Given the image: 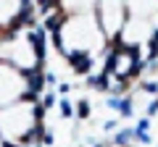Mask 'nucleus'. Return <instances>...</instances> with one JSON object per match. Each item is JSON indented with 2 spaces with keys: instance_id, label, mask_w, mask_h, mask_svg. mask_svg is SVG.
<instances>
[{
  "instance_id": "obj_4",
  "label": "nucleus",
  "mask_w": 158,
  "mask_h": 147,
  "mask_svg": "<svg viewBox=\"0 0 158 147\" xmlns=\"http://www.w3.org/2000/svg\"><path fill=\"white\" fill-rule=\"evenodd\" d=\"M148 129H150V121L140 118V121H137V126L132 129V139L140 142V145H150V134H148Z\"/></svg>"
},
{
  "instance_id": "obj_6",
  "label": "nucleus",
  "mask_w": 158,
  "mask_h": 147,
  "mask_svg": "<svg viewBox=\"0 0 158 147\" xmlns=\"http://www.w3.org/2000/svg\"><path fill=\"white\" fill-rule=\"evenodd\" d=\"M116 113L121 116V118H129L135 110H132V97H118V102H116Z\"/></svg>"
},
{
  "instance_id": "obj_9",
  "label": "nucleus",
  "mask_w": 158,
  "mask_h": 147,
  "mask_svg": "<svg viewBox=\"0 0 158 147\" xmlns=\"http://www.w3.org/2000/svg\"><path fill=\"white\" fill-rule=\"evenodd\" d=\"M90 113H92V105L87 100H79V105H77V110H74V116L77 118H90Z\"/></svg>"
},
{
  "instance_id": "obj_13",
  "label": "nucleus",
  "mask_w": 158,
  "mask_h": 147,
  "mask_svg": "<svg viewBox=\"0 0 158 147\" xmlns=\"http://www.w3.org/2000/svg\"><path fill=\"white\" fill-rule=\"evenodd\" d=\"M69 92H71V84L61 81V84H58V95H69Z\"/></svg>"
},
{
  "instance_id": "obj_16",
  "label": "nucleus",
  "mask_w": 158,
  "mask_h": 147,
  "mask_svg": "<svg viewBox=\"0 0 158 147\" xmlns=\"http://www.w3.org/2000/svg\"><path fill=\"white\" fill-rule=\"evenodd\" d=\"M3 147H21V145H3Z\"/></svg>"
},
{
  "instance_id": "obj_3",
  "label": "nucleus",
  "mask_w": 158,
  "mask_h": 147,
  "mask_svg": "<svg viewBox=\"0 0 158 147\" xmlns=\"http://www.w3.org/2000/svg\"><path fill=\"white\" fill-rule=\"evenodd\" d=\"M66 58L77 74L90 76V71H92V53L90 50H66Z\"/></svg>"
},
{
  "instance_id": "obj_11",
  "label": "nucleus",
  "mask_w": 158,
  "mask_h": 147,
  "mask_svg": "<svg viewBox=\"0 0 158 147\" xmlns=\"http://www.w3.org/2000/svg\"><path fill=\"white\" fill-rule=\"evenodd\" d=\"M150 58L153 61L158 58V29L153 32V37H150Z\"/></svg>"
},
{
  "instance_id": "obj_17",
  "label": "nucleus",
  "mask_w": 158,
  "mask_h": 147,
  "mask_svg": "<svg viewBox=\"0 0 158 147\" xmlns=\"http://www.w3.org/2000/svg\"><path fill=\"white\" fill-rule=\"evenodd\" d=\"M92 147H103V145H92Z\"/></svg>"
},
{
  "instance_id": "obj_7",
  "label": "nucleus",
  "mask_w": 158,
  "mask_h": 147,
  "mask_svg": "<svg viewBox=\"0 0 158 147\" xmlns=\"http://www.w3.org/2000/svg\"><path fill=\"white\" fill-rule=\"evenodd\" d=\"M56 102H58V97H56V92H53V89H45V92H42V97H40V105H42V110H45V113L50 110L53 105H56Z\"/></svg>"
},
{
  "instance_id": "obj_12",
  "label": "nucleus",
  "mask_w": 158,
  "mask_h": 147,
  "mask_svg": "<svg viewBox=\"0 0 158 147\" xmlns=\"http://www.w3.org/2000/svg\"><path fill=\"white\" fill-rule=\"evenodd\" d=\"M142 89L150 92V95H156V92H158V84H156V81H145V84H142Z\"/></svg>"
},
{
  "instance_id": "obj_5",
  "label": "nucleus",
  "mask_w": 158,
  "mask_h": 147,
  "mask_svg": "<svg viewBox=\"0 0 158 147\" xmlns=\"http://www.w3.org/2000/svg\"><path fill=\"white\" fill-rule=\"evenodd\" d=\"M87 84L92 87V89H98V92H106V89H111V76L108 74H90L87 76Z\"/></svg>"
},
{
  "instance_id": "obj_8",
  "label": "nucleus",
  "mask_w": 158,
  "mask_h": 147,
  "mask_svg": "<svg viewBox=\"0 0 158 147\" xmlns=\"http://www.w3.org/2000/svg\"><path fill=\"white\" fill-rule=\"evenodd\" d=\"M132 142V129H121V131H116V137H113V145L116 147H127Z\"/></svg>"
},
{
  "instance_id": "obj_10",
  "label": "nucleus",
  "mask_w": 158,
  "mask_h": 147,
  "mask_svg": "<svg viewBox=\"0 0 158 147\" xmlns=\"http://www.w3.org/2000/svg\"><path fill=\"white\" fill-rule=\"evenodd\" d=\"M58 108H61V116H63V118H74V105L66 100V97L58 100Z\"/></svg>"
},
{
  "instance_id": "obj_14",
  "label": "nucleus",
  "mask_w": 158,
  "mask_h": 147,
  "mask_svg": "<svg viewBox=\"0 0 158 147\" xmlns=\"http://www.w3.org/2000/svg\"><path fill=\"white\" fill-rule=\"evenodd\" d=\"M156 113H158V100H153L150 108H148V116H156Z\"/></svg>"
},
{
  "instance_id": "obj_2",
  "label": "nucleus",
  "mask_w": 158,
  "mask_h": 147,
  "mask_svg": "<svg viewBox=\"0 0 158 147\" xmlns=\"http://www.w3.org/2000/svg\"><path fill=\"white\" fill-rule=\"evenodd\" d=\"M27 97V74L0 58V108Z\"/></svg>"
},
{
  "instance_id": "obj_1",
  "label": "nucleus",
  "mask_w": 158,
  "mask_h": 147,
  "mask_svg": "<svg viewBox=\"0 0 158 147\" xmlns=\"http://www.w3.org/2000/svg\"><path fill=\"white\" fill-rule=\"evenodd\" d=\"M34 124H40L34 118V102L27 97L0 108V139H3V145H24Z\"/></svg>"
},
{
  "instance_id": "obj_15",
  "label": "nucleus",
  "mask_w": 158,
  "mask_h": 147,
  "mask_svg": "<svg viewBox=\"0 0 158 147\" xmlns=\"http://www.w3.org/2000/svg\"><path fill=\"white\" fill-rule=\"evenodd\" d=\"M113 126H116V121H106V126H103V129H106V131H113Z\"/></svg>"
}]
</instances>
